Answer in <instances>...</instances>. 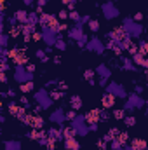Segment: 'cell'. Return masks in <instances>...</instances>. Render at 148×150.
I'll return each instance as SVG.
<instances>
[{
    "mask_svg": "<svg viewBox=\"0 0 148 150\" xmlns=\"http://www.w3.org/2000/svg\"><path fill=\"white\" fill-rule=\"evenodd\" d=\"M26 61H28V58H26V54H25L23 51H19V53L16 54V58H14V63H16V65H25Z\"/></svg>",
    "mask_w": 148,
    "mask_h": 150,
    "instance_id": "cell-4",
    "label": "cell"
},
{
    "mask_svg": "<svg viewBox=\"0 0 148 150\" xmlns=\"http://www.w3.org/2000/svg\"><path fill=\"white\" fill-rule=\"evenodd\" d=\"M73 134H75V129H65V136L66 138H73Z\"/></svg>",
    "mask_w": 148,
    "mask_h": 150,
    "instance_id": "cell-12",
    "label": "cell"
},
{
    "mask_svg": "<svg viewBox=\"0 0 148 150\" xmlns=\"http://www.w3.org/2000/svg\"><path fill=\"white\" fill-rule=\"evenodd\" d=\"M9 110H11V114H14V115H21V114H23V110H21L19 107H16V105H11Z\"/></svg>",
    "mask_w": 148,
    "mask_h": 150,
    "instance_id": "cell-7",
    "label": "cell"
},
{
    "mask_svg": "<svg viewBox=\"0 0 148 150\" xmlns=\"http://www.w3.org/2000/svg\"><path fill=\"white\" fill-rule=\"evenodd\" d=\"M63 2H65V4H70V2H72V0H63Z\"/></svg>",
    "mask_w": 148,
    "mask_h": 150,
    "instance_id": "cell-21",
    "label": "cell"
},
{
    "mask_svg": "<svg viewBox=\"0 0 148 150\" xmlns=\"http://www.w3.org/2000/svg\"><path fill=\"white\" fill-rule=\"evenodd\" d=\"M31 87H33L31 82H28V84H23V86H21V91H23V92H28V91H31Z\"/></svg>",
    "mask_w": 148,
    "mask_h": 150,
    "instance_id": "cell-9",
    "label": "cell"
},
{
    "mask_svg": "<svg viewBox=\"0 0 148 150\" xmlns=\"http://www.w3.org/2000/svg\"><path fill=\"white\" fill-rule=\"evenodd\" d=\"M113 37L119 38V40H122V38H124V30H122V28H117V30L113 32Z\"/></svg>",
    "mask_w": 148,
    "mask_h": 150,
    "instance_id": "cell-8",
    "label": "cell"
},
{
    "mask_svg": "<svg viewBox=\"0 0 148 150\" xmlns=\"http://www.w3.org/2000/svg\"><path fill=\"white\" fill-rule=\"evenodd\" d=\"M125 140H127V133H122V134L119 136V141H120V143H124Z\"/></svg>",
    "mask_w": 148,
    "mask_h": 150,
    "instance_id": "cell-15",
    "label": "cell"
},
{
    "mask_svg": "<svg viewBox=\"0 0 148 150\" xmlns=\"http://www.w3.org/2000/svg\"><path fill=\"white\" fill-rule=\"evenodd\" d=\"M146 75H148V72H146Z\"/></svg>",
    "mask_w": 148,
    "mask_h": 150,
    "instance_id": "cell-22",
    "label": "cell"
},
{
    "mask_svg": "<svg viewBox=\"0 0 148 150\" xmlns=\"http://www.w3.org/2000/svg\"><path fill=\"white\" fill-rule=\"evenodd\" d=\"M98 119H100V112H98V110H91V112L87 114V122H89V124H96Z\"/></svg>",
    "mask_w": 148,
    "mask_h": 150,
    "instance_id": "cell-2",
    "label": "cell"
},
{
    "mask_svg": "<svg viewBox=\"0 0 148 150\" xmlns=\"http://www.w3.org/2000/svg\"><path fill=\"white\" fill-rule=\"evenodd\" d=\"M30 136H31L33 140H38V138H42V136H44V133H38V131L35 129V131H31V134H30Z\"/></svg>",
    "mask_w": 148,
    "mask_h": 150,
    "instance_id": "cell-10",
    "label": "cell"
},
{
    "mask_svg": "<svg viewBox=\"0 0 148 150\" xmlns=\"http://www.w3.org/2000/svg\"><path fill=\"white\" fill-rule=\"evenodd\" d=\"M18 18H19V21H25L26 19V14L25 12H18Z\"/></svg>",
    "mask_w": 148,
    "mask_h": 150,
    "instance_id": "cell-16",
    "label": "cell"
},
{
    "mask_svg": "<svg viewBox=\"0 0 148 150\" xmlns=\"http://www.w3.org/2000/svg\"><path fill=\"white\" fill-rule=\"evenodd\" d=\"M91 28H92V30H96V28H98V23H96V21H92V23H91Z\"/></svg>",
    "mask_w": 148,
    "mask_h": 150,
    "instance_id": "cell-18",
    "label": "cell"
},
{
    "mask_svg": "<svg viewBox=\"0 0 148 150\" xmlns=\"http://www.w3.org/2000/svg\"><path fill=\"white\" fill-rule=\"evenodd\" d=\"M77 147L78 145H77V141L73 138H66V148L68 150H77Z\"/></svg>",
    "mask_w": 148,
    "mask_h": 150,
    "instance_id": "cell-6",
    "label": "cell"
},
{
    "mask_svg": "<svg viewBox=\"0 0 148 150\" xmlns=\"http://www.w3.org/2000/svg\"><path fill=\"white\" fill-rule=\"evenodd\" d=\"M134 61H136L138 65H143V61H145V58H143V54H136V56H134Z\"/></svg>",
    "mask_w": 148,
    "mask_h": 150,
    "instance_id": "cell-11",
    "label": "cell"
},
{
    "mask_svg": "<svg viewBox=\"0 0 148 150\" xmlns=\"http://www.w3.org/2000/svg\"><path fill=\"white\" fill-rule=\"evenodd\" d=\"M127 124H129V126H132V124H134V119H132V117H129V119H127Z\"/></svg>",
    "mask_w": 148,
    "mask_h": 150,
    "instance_id": "cell-19",
    "label": "cell"
},
{
    "mask_svg": "<svg viewBox=\"0 0 148 150\" xmlns=\"http://www.w3.org/2000/svg\"><path fill=\"white\" fill-rule=\"evenodd\" d=\"M73 107H75V108H78V107H80V101H78V98H75V99H73Z\"/></svg>",
    "mask_w": 148,
    "mask_h": 150,
    "instance_id": "cell-17",
    "label": "cell"
},
{
    "mask_svg": "<svg viewBox=\"0 0 148 150\" xmlns=\"http://www.w3.org/2000/svg\"><path fill=\"white\" fill-rule=\"evenodd\" d=\"M139 53H141V54H148V44H145V45L139 49Z\"/></svg>",
    "mask_w": 148,
    "mask_h": 150,
    "instance_id": "cell-14",
    "label": "cell"
},
{
    "mask_svg": "<svg viewBox=\"0 0 148 150\" xmlns=\"http://www.w3.org/2000/svg\"><path fill=\"white\" fill-rule=\"evenodd\" d=\"M132 148L134 150H145L146 148V141L145 140H134L132 141Z\"/></svg>",
    "mask_w": 148,
    "mask_h": 150,
    "instance_id": "cell-5",
    "label": "cell"
},
{
    "mask_svg": "<svg viewBox=\"0 0 148 150\" xmlns=\"http://www.w3.org/2000/svg\"><path fill=\"white\" fill-rule=\"evenodd\" d=\"M18 53H19V51H18V49H11V51H9V53H7V54H9V58H12V60H14V58H16V54H18Z\"/></svg>",
    "mask_w": 148,
    "mask_h": 150,
    "instance_id": "cell-13",
    "label": "cell"
},
{
    "mask_svg": "<svg viewBox=\"0 0 148 150\" xmlns=\"http://www.w3.org/2000/svg\"><path fill=\"white\" fill-rule=\"evenodd\" d=\"M26 122H28V124H31L33 127H40V126L44 124V122H42V119H40V117H35V115H28Z\"/></svg>",
    "mask_w": 148,
    "mask_h": 150,
    "instance_id": "cell-1",
    "label": "cell"
},
{
    "mask_svg": "<svg viewBox=\"0 0 148 150\" xmlns=\"http://www.w3.org/2000/svg\"><path fill=\"white\" fill-rule=\"evenodd\" d=\"M113 103H115V96H113V94H106V96L103 98V107L110 108V107H113Z\"/></svg>",
    "mask_w": 148,
    "mask_h": 150,
    "instance_id": "cell-3",
    "label": "cell"
},
{
    "mask_svg": "<svg viewBox=\"0 0 148 150\" xmlns=\"http://www.w3.org/2000/svg\"><path fill=\"white\" fill-rule=\"evenodd\" d=\"M143 66H145V68H148V60H145V61H143Z\"/></svg>",
    "mask_w": 148,
    "mask_h": 150,
    "instance_id": "cell-20",
    "label": "cell"
}]
</instances>
